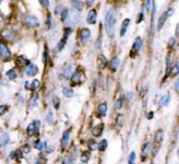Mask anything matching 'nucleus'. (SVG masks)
Returning a JSON list of instances; mask_svg holds the SVG:
<instances>
[{
    "instance_id": "obj_43",
    "label": "nucleus",
    "mask_w": 179,
    "mask_h": 164,
    "mask_svg": "<svg viewBox=\"0 0 179 164\" xmlns=\"http://www.w3.org/2000/svg\"><path fill=\"white\" fill-rule=\"evenodd\" d=\"M132 97H133V93L131 92V91H129V92L126 93V99L128 101H130L131 99H132Z\"/></svg>"
},
{
    "instance_id": "obj_44",
    "label": "nucleus",
    "mask_w": 179,
    "mask_h": 164,
    "mask_svg": "<svg viewBox=\"0 0 179 164\" xmlns=\"http://www.w3.org/2000/svg\"><path fill=\"white\" fill-rule=\"evenodd\" d=\"M8 110V107L6 106H0V115H3L4 113Z\"/></svg>"
},
{
    "instance_id": "obj_45",
    "label": "nucleus",
    "mask_w": 179,
    "mask_h": 164,
    "mask_svg": "<svg viewBox=\"0 0 179 164\" xmlns=\"http://www.w3.org/2000/svg\"><path fill=\"white\" fill-rule=\"evenodd\" d=\"M142 20H144V13H140L139 15H138V18L136 19V23H139V22H142Z\"/></svg>"
},
{
    "instance_id": "obj_28",
    "label": "nucleus",
    "mask_w": 179,
    "mask_h": 164,
    "mask_svg": "<svg viewBox=\"0 0 179 164\" xmlns=\"http://www.w3.org/2000/svg\"><path fill=\"white\" fill-rule=\"evenodd\" d=\"M26 132H28V136H34V135H37V134H38L37 132H36L35 127H34L33 124H28Z\"/></svg>"
},
{
    "instance_id": "obj_53",
    "label": "nucleus",
    "mask_w": 179,
    "mask_h": 164,
    "mask_svg": "<svg viewBox=\"0 0 179 164\" xmlns=\"http://www.w3.org/2000/svg\"><path fill=\"white\" fill-rule=\"evenodd\" d=\"M178 85H179V81L178 79H176V82H175V85H174V87H175V90L178 92Z\"/></svg>"
},
{
    "instance_id": "obj_17",
    "label": "nucleus",
    "mask_w": 179,
    "mask_h": 164,
    "mask_svg": "<svg viewBox=\"0 0 179 164\" xmlns=\"http://www.w3.org/2000/svg\"><path fill=\"white\" fill-rule=\"evenodd\" d=\"M119 56H115V58L112 59V61L110 62V69L112 70V71H115V70L119 68Z\"/></svg>"
},
{
    "instance_id": "obj_22",
    "label": "nucleus",
    "mask_w": 179,
    "mask_h": 164,
    "mask_svg": "<svg viewBox=\"0 0 179 164\" xmlns=\"http://www.w3.org/2000/svg\"><path fill=\"white\" fill-rule=\"evenodd\" d=\"M178 73H179V67H178V62L176 61L173 67H171V72H170V74H171V76H177Z\"/></svg>"
},
{
    "instance_id": "obj_39",
    "label": "nucleus",
    "mask_w": 179,
    "mask_h": 164,
    "mask_svg": "<svg viewBox=\"0 0 179 164\" xmlns=\"http://www.w3.org/2000/svg\"><path fill=\"white\" fill-rule=\"evenodd\" d=\"M170 56H168L167 58V72H165V77L169 76V72H170V69H171V65H170Z\"/></svg>"
},
{
    "instance_id": "obj_33",
    "label": "nucleus",
    "mask_w": 179,
    "mask_h": 164,
    "mask_svg": "<svg viewBox=\"0 0 179 164\" xmlns=\"http://www.w3.org/2000/svg\"><path fill=\"white\" fill-rule=\"evenodd\" d=\"M89 158H90V154L89 153L87 154V152L83 153V154L81 155V161H82L83 163H87L88 161H89Z\"/></svg>"
},
{
    "instance_id": "obj_49",
    "label": "nucleus",
    "mask_w": 179,
    "mask_h": 164,
    "mask_svg": "<svg viewBox=\"0 0 179 164\" xmlns=\"http://www.w3.org/2000/svg\"><path fill=\"white\" fill-rule=\"evenodd\" d=\"M174 14V8H170L169 10L167 11V15H168V17H170L171 15H173Z\"/></svg>"
},
{
    "instance_id": "obj_52",
    "label": "nucleus",
    "mask_w": 179,
    "mask_h": 164,
    "mask_svg": "<svg viewBox=\"0 0 179 164\" xmlns=\"http://www.w3.org/2000/svg\"><path fill=\"white\" fill-rule=\"evenodd\" d=\"M15 157H16V151L10 153V159H14Z\"/></svg>"
},
{
    "instance_id": "obj_37",
    "label": "nucleus",
    "mask_w": 179,
    "mask_h": 164,
    "mask_svg": "<svg viewBox=\"0 0 179 164\" xmlns=\"http://www.w3.org/2000/svg\"><path fill=\"white\" fill-rule=\"evenodd\" d=\"M122 107H123V99L119 98L115 101V109H116V110H121Z\"/></svg>"
},
{
    "instance_id": "obj_18",
    "label": "nucleus",
    "mask_w": 179,
    "mask_h": 164,
    "mask_svg": "<svg viewBox=\"0 0 179 164\" xmlns=\"http://www.w3.org/2000/svg\"><path fill=\"white\" fill-rule=\"evenodd\" d=\"M8 141H10V136H8V134H6V133L2 134V135L0 136V146H5L8 143Z\"/></svg>"
},
{
    "instance_id": "obj_56",
    "label": "nucleus",
    "mask_w": 179,
    "mask_h": 164,
    "mask_svg": "<svg viewBox=\"0 0 179 164\" xmlns=\"http://www.w3.org/2000/svg\"><path fill=\"white\" fill-rule=\"evenodd\" d=\"M36 164H42V163L40 162V161H37V162H36Z\"/></svg>"
},
{
    "instance_id": "obj_16",
    "label": "nucleus",
    "mask_w": 179,
    "mask_h": 164,
    "mask_svg": "<svg viewBox=\"0 0 179 164\" xmlns=\"http://www.w3.org/2000/svg\"><path fill=\"white\" fill-rule=\"evenodd\" d=\"M103 131H104V124H97V126H96L93 127V130H92V133H93V135L96 136V137H99V136L102 135Z\"/></svg>"
},
{
    "instance_id": "obj_32",
    "label": "nucleus",
    "mask_w": 179,
    "mask_h": 164,
    "mask_svg": "<svg viewBox=\"0 0 179 164\" xmlns=\"http://www.w3.org/2000/svg\"><path fill=\"white\" fill-rule=\"evenodd\" d=\"M45 120H46V122H47L48 124H54L55 119H54V114H53V112H48V113H47Z\"/></svg>"
},
{
    "instance_id": "obj_55",
    "label": "nucleus",
    "mask_w": 179,
    "mask_h": 164,
    "mask_svg": "<svg viewBox=\"0 0 179 164\" xmlns=\"http://www.w3.org/2000/svg\"><path fill=\"white\" fill-rule=\"evenodd\" d=\"M60 12H62V8H61V6H58L56 10V14H59Z\"/></svg>"
},
{
    "instance_id": "obj_7",
    "label": "nucleus",
    "mask_w": 179,
    "mask_h": 164,
    "mask_svg": "<svg viewBox=\"0 0 179 164\" xmlns=\"http://www.w3.org/2000/svg\"><path fill=\"white\" fill-rule=\"evenodd\" d=\"M69 138H70V131H69V130H66V131L63 133L62 139H61V147H62L63 150L66 149L67 145H68Z\"/></svg>"
},
{
    "instance_id": "obj_31",
    "label": "nucleus",
    "mask_w": 179,
    "mask_h": 164,
    "mask_svg": "<svg viewBox=\"0 0 179 164\" xmlns=\"http://www.w3.org/2000/svg\"><path fill=\"white\" fill-rule=\"evenodd\" d=\"M6 76H8L10 79H12V81H14V79H17V73H16V71L14 69H11L6 72Z\"/></svg>"
},
{
    "instance_id": "obj_19",
    "label": "nucleus",
    "mask_w": 179,
    "mask_h": 164,
    "mask_svg": "<svg viewBox=\"0 0 179 164\" xmlns=\"http://www.w3.org/2000/svg\"><path fill=\"white\" fill-rule=\"evenodd\" d=\"M71 4H72V8H73V10L76 11V12H81L84 8V3L82 1H72Z\"/></svg>"
},
{
    "instance_id": "obj_8",
    "label": "nucleus",
    "mask_w": 179,
    "mask_h": 164,
    "mask_svg": "<svg viewBox=\"0 0 179 164\" xmlns=\"http://www.w3.org/2000/svg\"><path fill=\"white\" fill-rule=\"evenodd\" d=\"M142 41L140 37H137L135 39L134 41V44H133V47H132V52H131V56H132L133 52H135V53H138L140 50H142Z\"/></svg>"
},
{
    "instance_id": "obj_54",
    "label": "nucleus",
    "mask_w": 179,
    "mask_h": 164,
    "mask_svg": "<svg viewBox=\"0 0 179 164\" xmlns=\"http://www.w3.org/2000/svg\"><path fill=\"white\" fill-rule=\"evenodd\" d=\"M29 84H31V83H28V82H25V86H24V87H25L26 90H28V89H31V85H29Z\"/></svg>"
},
{
    "instance_id": "obj_5",
    "label": "nucleus",
    "mask_w": 179,
    "mask_h": 164,
    "mask_svg": "<svg viewBox=\"0 0 179 164\" xmlns=\"http://www.w3.org/2000/svg\"><path fill=\"white\" fill-rule=\"evenodd\" d=\"M90 36H91V34H90V31L87 28V27H84V28L81 29L80 39H81V42H82L83 45L87 44L88 41H89V39H90Z\"/></svg>"
},
{
    "instance_id": "obj_26",
    "label": "nucleus",
    "mask_w": 179,
    "mask_h": 164,
    "mask_svg": "<svg viewBox=\"0 0 179 164\" xmlns=\"http://www.w3.org/2000/svg\"><path fill=\"white\" fill-rule=\"evenodd\" d=\"M68 16H69V11L67 8L62 10V12H61V21L66 22L68 20Z\"/></svg>"
},
{
    "instance_id": "obj_34",
    "label": "nucleus",
    "mask_w": 179,
    "mask_h": 164,
    "mask_svg": "<svg viewBox=\"0 0 179 164\" xmlns=\"http://www.w3.org/2000/svg\"><path fill=\"white\" fill-rule=\"evenodd\" d=\"M135 157H136V155H135L134 152L130 153V155H129V157H128V163L129 164H134Z\"/></svg>"
},
{
    "instance_id": "obj_42",
    "label": "nucleus",
    "mask_w": 179,
    "mask_h": 164,
    "mask_svg": "<svg viewBox=\"0 0 179 164\" xmlns=\"http://www.w3.org/2000/svg\"><path fill=\"white\" fill-rule=\"evenodd\" d=\"M117 126L121 127L123 126V115H119L117 116Z\"/></svg>"
},
{
    "instance_id": "obj_14",
    "label": "nucleus",
    "mask_w": 179,
    "mask_h": 164,
    "mask_svg": "<svg viewBox=\"0 0 179 164\" xmlns=\"http://www.w3.org/2000/svg\"><path fill=\"white\" fill-rule=\"evenodd\" d=\"M71 79V83L73 85H78V84H80L82 82V74H81L80 71H76L71 76V79Z\"/></svg>"
},
{
    "instance_id": "obj_30",
    "label": "nucleus",
    "mask_w": 179,
    "mask_h": 164,
    "mask_svg": "<svg viewBox=\"0 0 179 164\" xmlns=\"http://www.w3.org/2000/svg\"><path fill=\"white\" fill-rule=\"evenodd\" d=\"M88 149H89V151H91V152L96 151V150L97 149L96 141H94V140H89V141H88Z\"/></svg>"
},
{
    "instance_id": "obj_35",
    "label": "nucleus",
    "mask_w": 179,
    "mask_h": 164,
    "mask_svg": "<svg viewBox=\"0 0 179 164\" xmlns=\"http://www.w3.org/2000/svg\"><path fill=\"white\" fill-rule=\"evenodd\" d=\"M40 87V82L38 81V79H34L33 83H31V90H36V89H38Z\"/></svg>"
},
{
    "instance_id": "obj_51",
    "label": "nucleus",
    "mask_w": 179,
    "mask_h": 164,
    "mask_svg": "<svg viewBox=\"0 0 179 164\" xmlns=\"http://www.w3.org/2000/svg\"><path fill=\"white\" fill-rule=\"evenodd\" d=\"M153 116H154V112L153 111H150V112L148 113V119H152Z\"/></svg>"
},
{
    "instance_id": "obj_10",
    "label": "nucleus",
    "mask_w": 179,
    "mask_h": 164,
    "mask_svg": "<svg viewBox=\"0 0 179 164\" xmlns=\"http://www.w3.org/2000/svg\"><path fill=\"white\" fill-rule=\"evenodd\" d=\"M152 151V143L151 142H147L146 144L144 145L142 147V161H145V158L148 157V155L150 154Z\"/></svg>"
},
{
    "instance_id": "obj_20",
    "label": "nucleus",
    "mask_w": 179,
    "mask_h": 164,
    "mask_svg": "<svg viewBox=\"0 0 179 164\" xmlns=\"http://www.w3.org/2000/svg\"><path fill=\"white\" fill-rule=\"evenodd\" d=\"M97 112L101 116H105L106 113H107V104L106 102H103L101 104L99 107H97Z\"/></svg>"
},
{
    "instance_id": "obj_46",
    "label": "nucleus",
    "mask_w": 179,
    "mask_h": 164,
    "mask_svg": "<svg viewBox=\"0 0 179 164\" xmlns=\"http://www.w3.org/2000/svg\"><path fill=\"white\" fill-rule=\"evenodd\" d=\"M73 159H72L71 161H70V159L68 158H64V160H63V163L62 164H73Z\"/></svg>"
},
{
    "instance_id": "obj_12",
    "label": "nucleus",
    "mask_w": 179,
    "mask_h": 164,
    "mask_svg": "<svg viewBox=\"0 0 179 164\" xmlns=\"http://www.w3.org/2000/svg\"><path fill=\"white\" fill-rule=\"evenodd\" d=\"M68 20L71 24H76L80 21V15L76 11H70V15L68 16Z\"/></svg>"
},
{
    "instance_id": "obj_2",
    "label": "nucleus",
    "mask_w": 179,
    "mask_h": 164,
    "mask_svg": "<svg viewBox=\"0 0 179 164\" xmlns=\"http://www.w3.org/2000/svg\"><path fill=\"white\" fill-rule=\"evenodd\" d=\"M162 141H164V131L162 130H157L154 136V147L152 149L153 151V155L156 156L159 152L160 147L162 145Z\"/></svg>"
},
{
    "instance_id": "obj_9",
    "label": "nucleus",
    "mask_w": 179,
    "mask_h": 164,
    "mask_svg": "<svg viewBox=\"0 0 179 164\" xmlns=\"http://www.w3.org/2000/svg\"><path fill=\"white\" fill-rule=\"evenodd\" d=\"M38 71H39V69H38L37 66L34 65V64H29L25 69V73L28 76H35L36 74L38 73Z\"/></svg>"
},
{
    "instance_id": "obj_48",
    "label": "nucleus",
    "mask_w": 179,
    "mask_h": 164,
    "mask_svg": "<svg viewBox=\"0 0 179 164\" xmlns=\"http://www.w3.org/2000/svg\"><path fill=\"white\" fill-rule=\"evenodd\" d=\"M47 58H48V56H47V50H46V49H45L44 52H43V62L46 63Z\"/></svg>"
},
{
    "instance_id": "obj_27",
    "label": "nucleus",
    "mask_w": 179,
    "mask_h": 164,
    "mask_svg": "<svg viewBox=\"0 0 179 164\" xmlns=\"http://www.w3.org/2000/svg\"><path fill=\"white\" fill-rule=\"evenodd\" d=\"M107 146H108V142H107V140H106V139H104V140H102L101 142H99V144H97V149H99L101 152L106 151V149H107Z\"/></svg>"
},
{
    "instance_id": "obj_1",
    "label": "nucleus",
    "mask_w": 179,
    "mask_h": 164,
    "mask_svg": "<svg viewBox=\"0 0 179 164\" xmlns=\"http://www.w3.org/2000/svg\"><path fill=\"white\" fill-rule=\"evenodd\" d=\"M115 24H116V14H115L114 8H110L105 17V31L109 37L114 36Z\"/></svg>"
},
{
    "instance_id": "obj_40",
    "label": "nucleus",
    "mask_w": 179,
    "mask_h": 164,
    "mask_svg": "<svg viewBox=\"0 0 179 164\" xmlns=\"http://www.w3.org/2000/svg\"><path fill=\"white\" fill-rule=\"evenodd\" d=\"M43 146H44V143L41 142V141H40V140L36 141V147H37V149L39 150V151H42Z\"/></svg>"
},
{
    "instance_id": "obj_29",
    "label": "nucleus",
    "mask_w": 179,
    "mask_h": 164,
    "mask_svg": "<svg viewBox=\"0 0 179 164\" xmlns=\"http://www.w3.org/2000/svg\"><path fill=\"white\" fill-rule=\"evenodd\" d=\"M66 41H67V39H66V38L61 39L60 42H59V43H58V45H57V51H61L63 48H64L65 44H66Z\"/></svg>"
},
{
    "instance_id": "obj_15",
    "label": "nucleus",
    "mask_w": 179,
    "mask_h": 164,
    "mask_svg": "<svg viewBox=\"0 0 179 164\" xmlns=\"http://www.w3.org/2000/svg\"><path fill=\"white\" fill-rule=\"evenodd\" d=\"M107 63H108V61L104 54H99V56H97V65H99V68H105Z\"/></svg>"
},
{
    "instance_id": "obj_25",
    "label": "nucleus",
    "mask_w": 179,
    "mask_h": 164,
    "mask_svg": "<svg viewBox=\"0 0 179 164\" xmlns=\"http://www.w3.org/2000/svg\"><path fill=\"white\" fill-rule=\"evenodd\" d=\"M71 70H72V67L71 65H66L64 67V71H63V76H64L66 79H68V77H70V76H71Z\"/></svg>"
},
{
    "instance_id": "obj_24",
    "label": "nucleus",
    "mask_w": 179,
    "mask_h": 164,
    "mask_svg": "<svg viewBox=\"0 0 179 164\" xmlns=\"http://www.w3.org/2000/svg\"><path fill=\"white\" fill-rule=\"evenodd\" d=\"M63 95H64L65 97H67V98H70V97L73 96V91H72V89H70L69 87H65L63 89Z\"/></svg>"
},
{
    "instance_id": "obj_6",
    "label": "nucleus",
    "mask_w": 179,
    "mask_h": 164,
    "mask_svg": "<svg viewBox=\"0 0 179 164\" xmlns=\"http://www.w3.org/2000/svg\"><path fill=\"white\" fill-rule=\"evenodd\" d=\"M96 16H97V13H96V8H91V10L88 12L87 17H86V21H87V23L90 24V25H93V24H96Z\"/></svg>"
},
{
    "instance_id": "obj_3",
    "label": "nucleus",
    "mask_w": 179,
    "mask_h": 164,
    "mask_svg": "<svg viewBox=\"0 0 179 164\" xmlns=\"http://www.w3.org/2000/svg\"><path fill=\"white\" fill-rule=\"evenodd\" d=\"M0 56H1L2 61H10L12 58V52L1 42H0Z\"/></svg>"
},
{
    "instance_id": "obj_57",
    "label": "nucleus",
    "mask_w": 179,
    "mask_h": 164,
    "mask_svg": "<svg viewBox=\"0 0 179 164\" xmlns=\"http://www.w3.org/2000/svg\"><path fill=\"white\" fill-rule=\"evenodd\" d=\"M1 22H2V21H1V18H0V25H1Z\"/></svg>"
},
{
    "instance_id": "obj_47",
    "label": "nucleus",
    "mask_w": 179,
    "mask_h": 164,
    "mask_svg": "<svg viewBox=\"0 0 179 164\" xmlns=\"http://www.w3.org/2000/svg\"><path fill=\"white\" fill-rule=\"evenodd\" d=\"M17 101H18V102H20V104H23V102H24V98H23V96H22V95H20V94H18V96H17Z\"/></svg>"
},
{
    "instance_id": "obj_23",
    "label": "nucleus",
    "mask_w": 179,
    "mask_h": 164,
    "mask_svg": "<svg viewBox=\"0 0 179 164\" xmlns=\"http://www.w3.org/2000/svg\"><path fill=\"white\" fill-rule=\"evenodd\" d=\"M2 37H3V39H5V40H8V41H12L13 39H14L15 36L12 31H2Z\"/></svg>"
},
{
    "instance_id": "obj_50",
    "label": "nucleus",
    "mask_w": 179,
    "mask_h": 164,
    "mask_svg": "<svg viewBox=\"0 0 179 164\" xmlns=\"http://www.w3.org/2000/svg\"><path fill=\"white\" fill-rule=\"evenodd\" d=\"M50 25H51V17L50 16L48 15V17H47V27H50Z\"/></svg>"
},
{
    "instance_id": "obj_4",
    "label": "nucleus",
    "mask_w": 179,
    "mask_h": 164,
    "mask_svg": "<svg viewBox=\"0 0 179 164\" xmlns=\"http://www.w3.org/2000/svg\"><path fill=\"white\" fill-rule=\"evenodd\" d=\"M24 24L28 27H38L40 25V22L35 16H28L24 19Z\"/></svg>"
},
{
    "instance_id": "obj_38",
    "label": "nucleus",
    "mask_w": 179,
    "mask_h": 164,
    "mask_svg": "<svg viewBox=\"0 0 179 164\" xmlns=\"http://www.w3.org/2000/svg\"><path fill=\"white\" fill-rule=\"evenodd\" d=\"M175 44H176V39L174 37L170 38V40H169V47H170V48L173 49L174 46H175Z\"/></svg>"
},
{
    "instance_id": "obj_58",
    "label": "nucleus",
    "mask_w": 179,
    "mask_h": 164,
    "mask_svg": "<svg viewBox=\"0 0 179 164\" xmlns=\"http://www.w3.org/2000/svg\"><path fill=\"white\" fill-rule=\"evenodd\" d=\"M151 164H154V163H153V162H152V163H151Z\"/></svg>"
},
{
    "instance_id": "obj_41",
    "label": "nucleus",
    "mask_w": 179,
    "mask_h": 164,
    "mask_svg": "<svg viewBox=\"0 0 179 164\" xmlns=\"http://www.w3.org/2000/svg\"><path fill=\"white\" fill-rule=\"evenodd\" d=\"M22 152L25 153V154H28V153H31V146H29L28 144H25L23 147H22Z\"/></svg>"
},
{
    "instance_id": "obj_21",
    "label": "nucleus",
    "mask_w": 179,
    "mask_h": 164,
    "mask_svg": "<svg viewBox=\"0 0 179 164\" xmlns=\"http://www.w3.org/2000/svg\"><path fill=\"white\" fill-rule=\"evenodd\" d=\"M170 101H171V96H170L169 94L162 95V96L160 97V106H162V107L168 106V105L170 104Z\"/></svg>"
},
{
    "instance_id": "obj_11",
    "label": "nucleus",
    "mask_w": 179,
    "mask_h": 164,
    "mask_svg": "<svg viewBox=\"0 0 179 164\" xmlns=\"http://www.w3.org/2000/svg\"><path fill=\"white\" fill-rule=\"evenodd\" d=\"M168 19V15H167V12H164L160 14L159 18H158V22H157V31H160V29L164 27L165 21H167Z\"/></svg>"
},
{
    "instance_id": "obj_13",
    "label": "nucleus",
    "mask_w": 179,
    "mask_h": 164,
    "mask_svg": "<svg viewBox=\"0 0 179 164\" xmlns=\"http://www.w3.org/2000/svg\"><path fill=\"white\" fill-rule=\"evenodd\" d=\"M129 24H130V19H129V18H126L123 21V23H122L121 31H119V36H121V37H124V36L126 35V31L129 27Z\"/></svg>"
},
{
    "instance_id": "obj_36",
    "label": "nucleus",
    "mask_w": 179,
    "mask_h": 164,
    "mask_svg": "<svg viewBox=\"0 0 179 164\" xmlns=\"http://www.w3.org/2000/svg\"><path fill=\"white\" fill-rule=\"evenodd\" d=\"M34 127H35V130L37 133H39V129H40V126H41V121H40V119H35L33 122Z\"/></svg>"
}]
</instances>
